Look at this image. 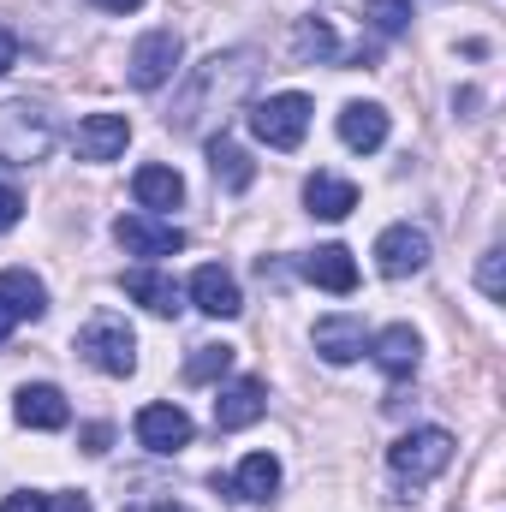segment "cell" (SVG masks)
Instances as JSON below:
<instances>
[{
  "instance_id": "cell-28",
  "label": "cell",
  "mask_w": 506,
  "mask_h": 512,
  "mask_svg": "<svg viewBox=\"0 0 506 512\" xmlns=\"http://www.w3.org/2000/svg\"><path fill=\"white\" fill-rule=\"evenodd\" d=\"M18 215H24V197H18L12 185H0V233H12V227H18Z\"/></svg>"
},
{
  "instance_id": "cell-29",
  "label": "cell",
  "mask_w": 506,
  "mask_h": 512,
  "mask_svg": "<svg viewBox=\"0 0 506 512\" xmlns=\"http://www.w3.org/2000/svg\"><path fill=\"white\" fill-rule=\"evenodd\" d=\"M0 512H48V495H36V489H18V495H6Z\"/></svg>"
},
{
  "instance_id": "cell-30",
  "label": "cell",
  "mask_w": 506,
  "mask_h": 512,
  "mask_svg": "<svg viewBox=\"0 0 506 512\" xmlns=\"http://www.w3.org/2000/svg\"><path fill=\"white\" fill-rule=\"evenodd\" d=\"M108 441H114V429H108V423H96V429H84V447H90V453H108Z\"/></svg>"
},
{
  "instance_id": "cell-13",
  "label": "cell",
  "mask_w": 506,
  "mask_h": 512,
  "mask_svg": "<svg viewBox=\"0 0 506 512\" xmlns=\"http://www.w3.org/2000/svg\"><path fill=\"white\" fill-rule=\"evenodd\" d=\"M137 441L149 453H179V447H191V417L179 405H143L137 411Z\"/></svg>"
},
{
  "instance_id": "cell-18",
  "label": "cell",
  "mask_w": 506,
  "mask_h": 512,
  "mask_svg": "<svg viewBox=\"0 0 506 512\" xmlns=\"http://www.w3.org/2000/svg\"><path fill=\"white\" fill-rule=\"evenodd\" d=\"M126 298H137V304L155 310V316H179V310H185L179 280H173V274H155V268H131L126 274Z\"/></svg>"
},
{
  "instance_id": "cell-19",
  "label": "cell",
  "mask_w": 506,
  "mask_h": 512,
  "mask_svg": "<svg viewBox=\"0 0 506 512\" xmlns=\"http://www.w3.org/2000/svg\"><path fill=\"white\" fill-rule=\"evenodd\" d=\"M304 203H310V215H322V221H346V215L358 209V185L340 179V173H310Z\"/></svg>"
},
{
  "instance_id": "cell-2",
  "label": "cell",
  "mask_w": 506,
  "mask_h": 512,
  "mask_svg": "<svg viewBox=\"0 0 506 512\" xmlns=\"http://www.w3.org/2000/svg\"><path fill=\"white\" fill-rule=\"evenodd\" d=\"M387 465H393L399 483H429L453 465V435L447 429H411L387 447Z\"/></svg>"
},
{
  "instance_id": "cell-11",
  "label": "cell",
  "mask_w": 506,
  "mask_h": 512,
  "mask_svg": "<svg viewBox=\"0 0 506 512\" xmlns=\"http://www.w3.org/2000/svg\"><path fill=\"white\" fill-rule=\"evenodd\" d=\"M370 358H376L381 376L405 382V376H417V364H423V340H417V328L393 322V328H381L376 340H370Z\"/></svg>"
},
{
  "instance_id": "cell-31",
  "label": "cell",
  "mask_w": 506,
  "mask_h": 512,
  "mask_svg": "<svg viewBox=\"0 0 506 512\" xmlns=\"http://www.w3.org/2000/svg\"><path fill=\"white\" fill-rule=\"evenodd\" d=\"M12 60H18V36L0 24V72H12Z\"/></svg>"
},
{
  "instance_id": "cell-14",
  "label": "cell",
  "mask_w": 506,
  "mask_h": 512,
  "mask_svg": "<svg viewBox=\"0 0 506 512\" xmlns=\"http://www.w3.org/2000/svg\"><path fill=\"white\" fill-rule=\"evenodd\" d=\"M316 352L328 364H358L370 352V334H364V316H322L316 322Z\"/></svg>"
},
{
  "instance_id": "cell-33",
  "label": "cell",
  "mask_w": 506,
  "mask_h": 512,
  "mask_svg": "<svg viewBox=\"0 0 506 512\" xmlns=\"http://www.w3.org/2000/svg\"><path fill=\"white\" fill-rule=\"evenodd\" d=\"M96 6H102V12H114V18H126V12H137V6H143V0H96Z\"/></svg>"
},
{
  "instance_id": "cell-5",
  "label": "cell",
  "mask_w": 506,
  "mask_h": 512,
  "mask_svg": "<svg viewBox=\"0 0 506 512\" xmlns=\"http://www.w3.org/2000/svg\"><path fill=\"white\" fill-rule=\"evenodd\" d=\"M78 352H84L102 376H131V370H137V334H131L120 316H96V322H84Z\"/></svg>"
},
{
  "instance_id": "cell-10",
  "label": "cell",
  "mask_w": 506,
  "mask_h": 512,
  "mask_svg": "<svg viewBox=\"0 0 506 512\" xmlns=\"http://www.w3.org/2000/svg\"><path fill=\"white\" fill-rule=\"evenodd\" d=\"M191 304H197L203 316H215V322H233V316L245 310V298H239V280H233L221 262H203V268L191 274Z\"/></svg>"
},
{
  "instance_id": "cell-32",
  "label": "cell",
  "mask_w": 506,
  "mask_h": 512,
  "mask_svg": "<svg viewBox=\"0 0 506 512\" xmlns=\"http://www.w3.org/2000/svg\"><path fill=\"white\" fill-rule=\"evenodd\" d=\"M48 512H90L84 495H60V501H48Z\"/></svg>"
},
{
  "instance_id": "cell-8",
  "label": "cell",
  "mask_w": 506,
  "mask_h": 512,
  "mask_svg": "<svg viewBox=\"0 0 506 512\" xmlns=\"http://www.w3.org/2000/svg\"><path fill=\"white\" fill-rule=\"evenodd\" d=\"M114 239L126 245V256H143V262L185 251V233H179L173 221H155V215H120V221H114Z\"/></svg>"
},
{
  "instance_id": "cell-4",
  "label": "cell",
  "mask_w": 506,
  "mask_h": 512,
  "mask_svg": "<svg viewBox=\"0 0 506 512\" xmlns=\"http://www.w3.org/2000/svg\"><path fill=\"white\" fill-rule=\"evenodd\" d=\"M251 131H256V143H268V149H298L304 131H310V96L286 90V96L256 102L251 108Z\"/></svg>"
},
{
  "instance_id": "cell-1",
  "label": "cell",
  "mask_w": 506,
  "mask_h": 512,
  "mask_svg": "<svg viewBox=\"0 0 506 512\" xmlns=\"http://www.w3.org/2000/svg\"><path fill=\"white\" fill-rule=\"evenodd\" d=\"M251 84H256V54H251V48L209 54V60L191 72V84L179 90V102H173L167 126H173V131H203V120H209V114H227V108H239Z\"/></svg>"
},
{
  "instance_id": "cell-24",
  "label": "cell",
  "mask_w": 506,
  "mask_h": 512,
  "mask_svg": "<svg viewBox=\"0 0 506 512\" xmlns=\"http://www.w3.org/2000/svg\"><path fill=\"white\" fill-rule=\"evenodd\" d=\"M292 54H298L304 66H322V60H334V54H340V42H334V24H322V18H298V30H292Z\"/></svg>"
},
{
  "instance_id": "cell-3",
  "label": "cell",
  "mask_w": 506,
  "mask_h": 512,
  "mask_svg": "<svg viewBox=\"0 0 506 512\" xmlns=\"http://www.w3.org/2000/svg\"><path fill=\"white\" fill-rule=\"evenodd\" d=\"M48 143H54V126H48L42 108H30V102H6L0 108V161L30 167V161L48 155Z\"/></svg>"
},
{
  "instance_id": "cell-34",
  "label": "cell",
  "mask_w": 506,
  "mask_h": 512,
  "mask_svg": "<svg viewBox=\"0 0 506 512\" xmlns=\"http://www.w3.org/2000/svg\"><path fill=\"white\" fill-rule=\"evenodd\" d=\"M149 512H191V507H179V501H161V507H149Z\"/></svg>"
},
{
  "instance_id": "cell-6",
  "label": "cell",
  "mask_w": 506,
  "mask_h": 512,
  "mask_svg": "<svg viewBox=\"0 0 506 512\" xmlns=\"http://www.w3.org/2000/svg\"><path fill=\"white\" fill-rule=\"evenodd\" d=\"M48 316V286L30 268H6L0 274V346L18 322H42Z\"/></svg>"
},
{
  "instance_id": "cell-17",
  "label": "cell",
  "mask_w": 506,
  "mask_h": 512,
  "mask_svg": "<svg viewBox=\"0 0 506 512\" xmlns=\"http://www.w3.org/2000/svg\"><path fill=\"white\" fill-rule=\"evenodd\" d=\"M233 501H251V507H262V501H274V489H280V459L274 453H251L239 471H233V483H221Z\"/></svg>"
},
{
  "instance_id": "cell-20",
  "label": "cell",
  "mask_w": 506,
  "mask_h": 512,
  "mask_svg": "<svg viewBox=\"0 0 506 512\" xmlns=\"http://www.w3.org/2000/svg\"><path fill=\"white\" fill-rule=\"evenodd\" d=\"M18 423L24 429H66L72 423V405H66V393L60 387H18Z\"/></svg>"
},
{
  "instance_id": "cell-22",
  "label": "cell",
  "mask_w": 506,
  "mask_h": 512,
  "mask_svg": "<svg viewBox=\"0 0 506 512\" xmlns=\"http://www.w3.org/2000/svg\"><path fill=\"white\" fill-rule=\"evenodd\" d=\"M131 197H137L143 209H173V203L185 197V179H179L173 167L149 161V167H137V173H131Z\"/></svg>"
},
{
  "instance_id": "cell-7",
  "label": "cell",
  "mask_w": 506,
  "mask_h": 512,
  "mask_svg": "<svg viewBox=\"0 0 506 512\" xmlns=\"http://www.w3.org/2000/svg\"><path fill=\"white\" fill-rule=\"evenodd\" d=\"M179 60H185V42H179V30H149L137 48H131V84L137 90H161L173 72H179Z\"/></svg>"
},
{
  "instance_id": "cell-15",
  "label": "cell",
  "mask_w": 506,
  "mask_h": 512,
  "mask_svg": "<svg viewBox=\"0 0 506 512\" xmlns=\"http://www.w3.org/2000/svg\"><path fill=\"white\" fill-rule=\"evenodd\" d=\"M268 411V387L256 382V376H245V382H233V387H221V399H215V429H251L256 417Z\"/></svg>"
},
{
  "instance_id": "cell-21",
  "label": "cell",
  "mask_w": 506,
  "mask_h": 512,
  "mask_svg": "<svg viewBox=\"0 0 506 512\" xmlns=\"http://www.w3.org/2000/svg\"><path fill=\"white\" fill-rule=\"evenodd\" d=\"M340 137H346V149L376 155L381 143H387V114H381L376 102H346L340 108Z\"/></svg>"
},
{
  "instance_id": "cell-25",
  "label": "cell",
  "mask_w": 506,
  "mask_h": 512,
  "mask_svg": "<svg viewBox=\"0 0 506 512\" xmlns=\"http://www.w3.org/2000/svg\"><path fill=\"white\" fill-rule=\"evenodd\" d=\"M233 370V346H197L185 358V382H221Z\"/></svg>"
},
{
  "instance_id": "cell-26",
  "label": "cell",
  "mask_w": 506,
  "mask_h": 512,
  "mask_svg": "<svg viewBox=\"0 0 506 512\" xmlns=\"http://www.w3.org/2000/svg\"><path fill=\"white\" fill-rule=\"evenodd\" d=\"M370 24L381 36H399L411 24V0H370Z\"/></svg>"
},
{
  "instance_id": "cell-16",
  "label": "cell",
  "mask_w": 506,
  "mask_h": 512,
  "mask_svg": "<svg viewBox=\"0 0 506 512\" xmlns=\"http://www.w3.org/2000/svg\"><path fill=\"white\" fill-rule=\"evenodd\" d=\"M298 268H304V280L322 286V292H352V286H358V262H352L346 245H322V251L304 256Z\"/></svg>"
},
{
  "instance_id": "cell-12",
  "label": "cell",
  "mask_w": 506,
  "mask_h": 512,
  "mask_svg": "<svg viewBox=\"0 0 506 512\" xmlns=\"http://www.w3.org/2000/svg\"><path fill=\"white\" fill-rule=\"evenodd\" d=\"M126 143H131V120L126 114H90V120H78V131H72L78 161H114Z\"/></svg>"
},
{
  "instance_id": "cell-9",
  "label": "cell",
  "mask_w": 506,
  "mask_h": 512,
  "mask_svg": "<svg viewBox=\"0 0 506 512\" xmlns=\"http://www.w3.org/2000/svg\"><path fill=\"white\" fill-rule=\"evenodd\" d=\"M429 262V233L423 227H411V221H399V227H387L376 239V268L387 280H405V274H417Z\"/></svg>"
},
{
  "instance_id": "cell-27",
  "label": "cell",
  "mask_w": 506,
  "mask_h": 512,
  "mask_svg": "<svg viewBox=\"0 0 506 512\" xmlns=\"http://www.w3.org/2000/svg\"><path fill=\"white\" fill-rule=\"evenodd\" d=\"M477 286H483L489 298H501V292H506V274H501V251H489V256H483V268H477Z\"/></svg>"
},
{
  "instance_id": "cell-23",
  "label": "cell",
  "mask_w": 506,
  "mask_h": 512,
  "mask_svg": "<svg viewBox=\"0 0 506 512\" xmlns=\"http://www.w3.org/2000/svg\"><path fill=\"white\" fill-rule=\"evenodd\" d=\"M209 173H215L227 191H251V179H256L251 155H245L239 143H227V137H209Z\"/></svg>"
}]
</instances>
